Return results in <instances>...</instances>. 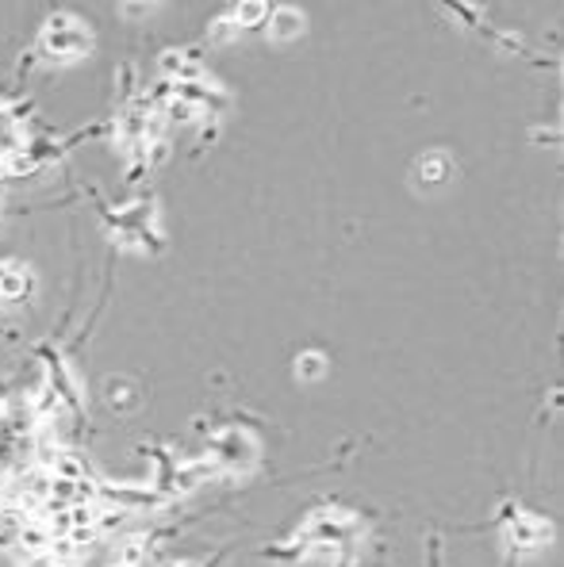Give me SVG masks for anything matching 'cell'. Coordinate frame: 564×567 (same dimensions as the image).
Returning a JSON list of instances; mask_svg holds the SVG:
<instances>
[{"label":"cell","mask_w":564,"mask_h":567,"mask_svg":"<svg viewBox=\"0 0 564 567\" xmlns=\"http://www.w3.org/2000/svg\"><path fill=\"white\" fill-rule=\"evenodd\" d=\"M553 540V525L542 514H530V511H514L503 522V545L511 548L514 556H537L545 553Z\"/></svg>","instance_id":"obj_5"},{"label":"cell","mask_w":564,"mask_h":567,"mask_svg":"<svg viewBox=\"0 0 564 567\" xmlns=\"http://www.w3.org/2000/svg\"><path fill=\"white\" fill-rule=\"evenodd\" d=\"M104 403L112 406V411H135V406L143 403V391L123 377H107L104 380Z\"/></svg>","instance_id":"obj_11"},{"label":"cell","mask_w":564,"mask_h":567,"mask_svg":"<svg viewBox=\"0 0 564 567\" xmlns=\"http://www.w3.org/2000/svg\"><path fill=\"white\" fill-rule=\"evenodd\" d=\"M107 230L127 249H143V254L162 249V223H157L154 199H135V204L115 207V212L107 215Z\"/></svg>","instance_id":"obj_4"},{"label":"cell","mask_w":564,"mask_h":567,"mask_svg":"<svg viewBox=\"0 0 564 567\" xmlns=\"http://www.w3.org/2000/svg\"><path fill=\"white\" fill-rule=\"evenodd\" d=\"M23 120H20V112H16L12 104H4L0 100V169H4L8 162H12L16 154L23 150Z\"/></svg>","instance_id":"obj_10"},{"label":"cell","mask_w":564,"mask_h":567,"mask_svg":"<svg viewBox=\"0 0 564 567\" xmlns=\"http://www.w3.org/2000/svg\"><path fill=\"white\" fill-rule=\"evenodd\" d=\"M157 73H162L165 85H188V81L207 78V62L196 47H170L157 58Z\"/></svg>","instance_id":"obj_6"},{"label":"cell","mask_w":564,"mask_h":567,"mask_svg":"<svg viewBox=\"0 0 564 567\" xmlns=\"http://www.w3.org/2000/svg\"><path fill=\"white\" fill-rule=\"evenodd\" d=\"M304 31H308V12H304V8H293V4L269 8V20H265L269 43L288 47V43H296V39H304Z\"/></svg>","instance_id":"obj_7"},{"label":"cell","mask_w":564,"mask_h":567,"mask_svg":"<svg viewBox=\"0 0 564 567\" xmlns=\"http://www.w3.org/2000/svg\"><path fill=\"white\" fill-rule=\"evenodd\" d=\"M165 567H196V564H185V560H181V564H165Z\"/></svg>","instance_id":"obj_15"},{"label":"cell","mask_w":564,"mask_h":567,"mask_svg":"<svg viewBox=\"0 0 564 567\" xmlns=\"http://www.w3.org/2000/svg\"><path fill=\"white\" fill-rule=\"evenodd\" d=\"M0 177H4V169H0Z\"/></svg>","instance_id":"obj_16"},{"label":"cell","mask_w":564,"mask_h":567,"mask_svg":"<svg viewBox=\"0 0 564 567\" xmlns=\"http://www.w3.org/2000/svg\"><path fill=\"white\" fill-rule=\"evenodd\" d=\"M453 169H458V162H453L445 150H427L422 157H414V181L427 188L445 185V181L453 177Z\"/></svg>","instance_id":"obj_9"},{"label":"cell","mask_w":564,"mask_h":567,"mask_svg":"<svg viewBox=\"0 0 564 567\" xmlns=\"http://www.w3.org/2000/svg\"><path fill=\"white\" fill-rule=\"evenodd\" d=\"M204 461L215 475H250L262 464V437L250 425H223L207 437Z\"/></svg>","instance_id":"obj_3"},{"label":"cell","mask_w":564,"mask_h":567,"mask_svg":"<svg viewBox=\"0 0 564 567\" xmlns=\"http://www.w3.org/2000/svg\"><path fill=\"white\" fill-rule=\"evenodd\" d=\"M327 372H330V357L322 353V349H304V353H296L293 377L300 383H319Z\"/></svg>","instance_id":"obj_12"},{"label":"cell","mask_w":564,"mask_h":567,"mask_svg":"<svg viewBox=\"0 0 564 567\" xmlns=\"http://www.w3.org/2000/svg\"><path fill=\"white\" fill-rule=\"evenodd\" d=\"M265 20H269V4H262V0H243V4L230 8V23L238 28V35L254 28H265Z\"/></svg>","instance_id":"obj_13"},{"label":"cell","mask_w":564,"mask_h":567,"mask_svg":"<svg viewBox=\"0 0 564 567\" xmlns=\"http://www.w3.org/2000/svg\"><path fill=\"white\" fill-rule=\"evenodd\" d=\"M361 537H365V522L358 518V514L338 511V506H322V511H315L311 518L304 522L296 545L280 556H293V560L296 556H300V560H308V556L335 560V556L353 553V548L361 545Z\"/></svg>","instance_id":"obj_1"},{"label":"cell","mask_w":564,"mask_h":567,"mask_svg":"<svg viewBox=\"0 0 564 567\" xmlns=\"http://www.w3.org/2000/svg\"><path fill=\"white\" fill-rule=\"evenodd\" d=\"M35 58L47 65H73L93 54V28L73 12H54L35 35Z\"/></svg>","instance_id":"obj_2"},{"label":"cell","mask_w":564,"mask_h":567,"mask_svg":"<svg viewBox=\"0 0 564 567\" xmlns=\"http://www.w3.org/2000/svg\"><path fill=\"white\" fill-rule=\"evenodd\" d=\"M35 296V272L20 261H0V303H23Z\"/></svg>","instance_id":"obj_8"},{"label":"cell","mask_w":564,"mask_h":567,"mask_svg":"<svg viewBox=\"0 0 564 567\" xmlns=\"http://www.w3.org/2000/svg\"><path fill=\"white\" fill-rule=\"evenodd\" d=\"M207 39H212V43H235L238 28L230 23V12L219 16V20H212V28H207Z\"/></svg>","instance_id":"obj_14"}]
</instances>
